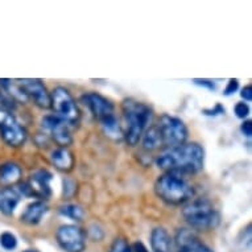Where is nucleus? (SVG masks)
<instances>
[{
	"label": "nucleus",
	"instance_id": "4468645a",
	"mask_svg": "<svg viewBox=\"0 0 252 252\" xmlns=\"http://www.w3.org/2000/svg\"><path fill=\"white\" fill-rule=\"evenodd\" d=\"M50 160H52V164L61 172L69 173V172L74 169V155L67 148L60 147V148L54 149L52 155H50Z\"/></svg>",
	"mask_w": 252,
	"mask_h": 252
},
{
	"label": "nucleus",
	"instance_id": "39448f33",
	"mask_svg": "<svg viewBox=\"0 0 252 252\" xmlns=\"http://www.w3.org/2000/svg\"><path fill=\"white\" fill-rule=\"evenodd\" d=\"M50 107L53 108L54 116L63 120L70 127H78L81 122V111L74 98L65 87H56L50 94Z\"/></svg>",
	"mask_w": 252,
	"mask_h": 252
},
{
	"label": "nucleus",
	"instance_id": "a878e982",
	"mask_svg": "<svg viewBox=\"0 0 252 252\" xmlns=\"http://www.w3.org/2000/svg\"><path fill=\"white\" fill-rule=\"evenodd\" d=\"M240 129H242V132L244 133V136L251 137V135H252V123H251V122H250V120H247V122H244V123L242 124V127H240Z\"/></svg>",
	"mask_w": 252,
	"mask_h": 252
},
{
	"label": "nucleus",
	"instance_id": "f3484780",
	"mask_svg": "<svg viewBox=\"0 0 252 252\" xmlns=\"http://www.w3.org/2000/svg\"><path fill=\"white\" fill-rule=\"evenodd\" d=\"M48 211V206L42 201H36L27 206L25 211L21 214V220L27 224H37Z\"/></svg>",
	"mask_w": 252,
	"mask_h": 252
},
{
	"label": "nucleus",
	"instance_id": "4be33fe9",
	"mask_svg": "<svg viewBox=\"0 0 252 252\" xmlns=\"http://www.w3.org/2000/svg\"><path fill=\"white\" fill-rule=\"evenodd\" d=\"M0 246L7 250V251H12L17 246L16 236L13 235L12 232L5 231L0 235Z\"/></svg>",
	"mask_w": 252,
	"mask_h": 252
},
{
	"label": "nucleus",
	"instance_id": "7ed1b4c3",
	"mask_svg": "<svg viewBox=\"0 0 252 252\" xmlns=\"http://www.w3.org/2000/svg\"><path fill=\"white\" fill-rule=\"evenodd\" d=\"M155 191L158 198L168 205H182L193 198V186L182 177L181 174L166 172L157 178L155 184Z\"/></svg>",
	"mask_w": 252,
	"mask_h": 252
},
{
	"label": "nucleus",
	"instance_id": "5701e85b",
	"mask_svg": "<svg viewBox=\"0 0 252 252\" xmlns=\"http://www.w3.org/2000/svg\"><path fill=\"white\" fill-rule=\"evenodd\" d=\"M110 252H133L132 247L127 243V240L123 238H118V239L112 243Z\"/></svg>",
	"mask_w": 252,
	"mask_h": 252
},
{
	"label": "nucleus",
	"instance_id": "c85d7f7f",
	"mask_svg": "<svg viewBox=\"0 0 252 252\" xmlns=\"http://www.w3.org/2000/svg\"><path fill=\"white\" fill-rule=\"evenodd\" d=\"M132 251L133 252H149L148 248L145 247L144 244L141 243V242H136V243L133 244Z\"/></svg>",
	"mask_w": 252,
	"mask_h": 252
},
{
	"label": "nucleus",
	"instance_id": "6ab92c4d",
	"mask_svg": "<svg viewBox=\"0 0 252 252\" xmlns=\"http://www.w3.org/2000/svg\"><path fill=\"white\" fill-rule=\"evenodd\" d=\"M161 147H164V145H162L161 135L158 132V128L156 126L149 127L143 135V148L145 151H156V149H160Z\"/></svg>",
	"mask_w": 252,
	"mask_h": 252
},
{
	"label": "nucleus",
	"instance_id": "b1692460",
	"mask_svg": "<svg viewBox=\"0 0 252 252\" xmlns=\"http://www.w3.org/2000/svg\"><path fill=\"white\" fill-rule=\"evenodd\" d=\"M234 112H235V115L238 116L239 119H244V118H247L248 114H250V107H248L247 103L239 102V103L235 104Z\"/></svg>",
	"mask_w": 252,
	"mask_h": 252
},
{
	"label": "nucleus",
	"instance_id": "c756f323",
	"mask_svg": "<svg viewBox=\"0 0 252 252\" xmlns=\"http://www.w3.org/2000/svg\"><path fill=\"white\" fill-rule=\"evenodd\" d=\"M24 252H38L37 250H27V251H24Z\"/></svg>",
	"mask_w": 252,
	"mask_h": 252
},
{
	"label": "nucleus",
	"instance_id": "412c9836",
	"mask_svg": "<svg viewBox=\"0 0 252 252\" xmlns=\"http://www.w3.org/2000/svg\"><path fill=\"white\" fill-rule=\"evenodd\" d=\"M60 213L65 217H69L73 220H82L85 217V210L79 205H74V203H67L63 206L60 207Z\"/></svg>",
	"mask_w": 252,
	"mask_h": 252
},
{
	"label": "nucleus",
	"instance_id": "0eeeda50",
	"mask_svg": "<svg viewBox=\"0 0 252 252\" xmlns=\"http://www.w3.org/2000/svg\"><path fill=\"white\" fill-rule=\"evenodd\" d=\"M0 136L9 147H20L28 136L24 127L5 107H0Z\"/></svg>",
	"mask_w": 252,
	"mask_h": 252
},
{
	"label": "nucleus",
	"instance_id": "a211bd4d",
	"mask_svg": "<svg viewBox=\"0 0 252 252\" xmlns=\"http://www.w3.org/2000/svg\"><path fill=\"white\" fill-rule=\"evenodd\" d=\"M21 169L15 162H5L0 166V184L11 188L16 182L20 181Z\"/></svg>",
	"mask_w": 252,
	"mask_h": 252
},
{
	"label": "nucleus",
	"instance_id": "9d476101",
	"mask_svg": "<svg viewBox=\"0 0 252 252\" xmlns=\"http://www.w3.org/2000/svg\"><path fill=\"white\" fill-rule=\"evenodd\" d=\"M25 95L32 99L36 106L41 108H50V94L46 90L45 85L40 79H17Z\"/></svg>",
	"mask_w": 252,
	"mask_h": 252
},
{
	"label": "nucleus",
	"instance_id": "20e7f679",
	"mask_svg": "<svg viewBox=\"0 0 252 252\" xmlns=\"http://www.w3.org/2000/svg\"><path fill=\"white\" fill-rule=\"evenodd\" d=\"M182 215L188 223L195 230L209 231L219 224V213L215 210L213 203L207 199H194L186 205L182 210Z\"/></svg>",
	"mask_w": 252,
	"mask_h": 252
},
{
	"label": "nucleus",
	"instance_id": "bb28decb",
	"mask_svg": "<svg viewBox=\"0 0 252 252\" xmlns=\"http://www.w3.org/2000/svg\"><path fill=\"white\" fill-rule=\"evenodd\" d=\"M240 95H242V98H243L244 100H247V102H251L252 99V87L251 86H246L242 90V93H240Z\"/></svg>",
	"mask_w": 252,
	"mask_h": 252
},
{
	"label": "nucleus",
	"instance_id": "2eb2a0df",
	"mask_svg": "<svg viewBox=\"0 0 252 252\" xmlns=\"http://www.w3.org/2000/svg\"><path fill=\"white\" fill-rule=\"evenodd\" d=\"M21 199L20 191L13 188H5L0 190V211L5 215H11Z\"/></svg>",
	"mask_w": 252,
	"mask_h": 252
},
{
	"label": "nucleus",
	"instance_id": "ddd939ff",
	"mask_svg": "<svg viewBox=\"0 0 252 252\" xmlns=\"http://www.w3.org/2000/svg\"><path fill=\"white\" fill-rule=\"evenodd\" d=\"M178 252H213L210 248L199 242L197 236L186 228H181L176 236Z\"/></svg>",
	"mask_w": 252,
	"mask_h": 252
},
{
	"label": "nucleus",
	"instance_id": "f257e3e1",
	"mask_svg": "<svg viewBox=\"0 0 252 252\" xmlns=\"http://www.w3.org/2000/svg\"><path fill=\"white\" fill-rule=\"evenodd\" d=\"M205 151L197 143L185 144L168 148L156 158V164L160 169L177 174H193L203 168Z\"/></svg>",
	"mask_w": 252,
	"mask_h": 252
},
{
	"label": "nucleus",
	"instance_id": "423d86ee",
	"mask_svg": "<svg viewBox=\"0 0 252 252\" xmlns=\"http://www.w3.org/2000/svg\"><path fill=\"white\" fill-rule=\"evenodd\" d=\"M156 127L161 135L162 145L166 147V149L185 144L188 139V128L181 119L176 116L162 115Z\"/></svg>",
	"mask_w": 252,
	"mask_h": 252
},
{
	"label": "nucleus",
	"instance_id": "f8f14e48",
	"mask_svg": "<svg viewBox=\"0 0 252 252\" xmlns=\"http://www.w3.org/2000/svg\"><path fill=\"white\" fill-rule=\"evenodd\" d=\"M52 173L48 170H37L34 172L29 181H27L28 186L29 197H37V198L48 199L52 195V189H50V181H52Z\"/></svg>",
	"mask_w": 252,
	"mask_h": 252
},
{
	"label": "nucleus",
	"instance_id": "1a4fd4ad",
	"mask_svg": "<svg viewBox=\"0 0 252 252\" xmlns=\"http://www.w3.org/2000/svg\"><path fill=\"white\" fill-rule=\"evenodd\" d=\"M44 131L53 139L62 148H66L67 145L73 143V137L70 133V126L63 120L58 119L57 116H45L41 122Z\"/></svg>",
	"mask_w": 252,
	"mask_h": 252
},
{
	"label": "nucleus",
	"instance_id": "cd10ccee",
	"mask_svg": "<svg viewBox=\"0 0 252 252\" xmlns=\"http://www.w3.org/2000/svg\"><path fill=\"white\" fill-rule=\"evenodd\" d=\"M194 82L197 83V85H201V86H206L209 87L210 90H214L215 89V85L211 81H209V79H194Z\"/></svg>",
	"mask_w": 252,
	"mask_h": 252
},
{
	"label": "nucleus",
	"instance_id": "dca6fc26",
	"mask_svg": "<svg viewBox=\"0 0 252 252\" xmlns=\"http://www.w3.org/2000/svg\"><path fill=\"white\" fill-rule=\"evenodd\" d=\"M151 246L153 252H170L172 251V239L165 228H153L151 234Z\"/></svg>",
	"mask_w": 252,
	"mask_h": 252
},
{
	"label": "nucleus",
	"instance_id": "393cba45",
	"mask_svg": "<svg viewBox=\"0 0 252 252\" xmlns=\"http://www.w3.org/2000/svg\"><path fill=\"white\" fill-rule=\"evenodd\" d=\"M239 87V81L238 79H230L228 81V85L224 90V95H231L232 93H235Z\"/></svg>",
	"mask_w": 252,
	"mask_h": 252
},
{
	"label": "nucleus",
	"instance_id": "aec40b11",
	"mask_svg": "<svg viewBox=\"0 0 252 252\" xmlns=\"http://www.w3.org/2000/svg\"><path fill=\"white\" fill-rule=\"evenodd\" d=\"M102 127H103L106 135L112 139H122L123 137V131H122V127H120L119 120L116 119L115 115L110 116L107 119H104L100 122Z\"/></svg>",
	"mask_w": 252,
	"mask_h": 252
},
{
	"label": "nucleus",
	"instance_id": "f03ea898",
	"mask_svg": "<svg viewBox=\"0 0 252 252\" xmlns=\"http://www.w3.org/2000/svg\"><path fill=\"white\" fill-rule=\"evenodd\" d=\"M122 111L127 123V131L124 137L131 147H135L143 137L145 131L149 128L153 116L152 110L147 104L141 103L133 98H128L123 100Z\"/></svg>",
	"mask_w": 252,
	"mask_h": 252
},
{
	"label": "nucleus",
	"instance_id": "6e6552de",
	"mask_svg": "<svg viewBox=\"0 0 252 252\" xmlns=\"http://www.w3.org/2000/svg\"><path fill=\"white\" fill-rule=\"evenodd\" d=\"M57 242L66 252H83L86 248V234L75 224H63L57 230Z\"/></svg>",
	"mask_w": 252,
	"mask_h": 252
},
{
	"label": "nucleus",
	"instance_id": "9b49d317",
	"mask_svg": "<svg viewBox=\"0 0 252 252\" xmlns=\"http://www.w3.org/2000/svg\"><path fill=\"white\" fill-rule=\"evenodd\" d=\"M82 102L99 122L114 115V104L98 93H87L82 95Z\"/></svg>",
	"mask_w": 252,
	"mask_h": 252
}]
</instances>
